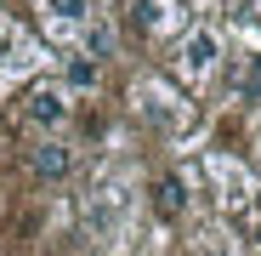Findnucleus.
<instances>
[{
    "instance_id": "obj_1",
    "label": "nucleus",
    "mask_w": 261,
    "mask_h": 256,
    "mask_svg": "<svg viewBox=\"0 0 261 256\" xmlns=\"http://www.w3.org/2000/svg\"><path fill=\"white\" fill-rule=\"evenodd\" d=\"M23 114H29V125H40V131H57V125L68 120V91L63 85H29Z\"/></svg>"
},
{
    "instance_id": "obj_2",
    "label": "nucleus",
    "mask_w": 261,
    "mask_h": 256,
    "mask_svg": "<svg viewBox=\"0 0 261 256\" xmlns=\"http://www.w3.org/2000/svg\"><path fill=\"white\" fill-rule=\"evenodd\" d=\"M68 171H74V148H68V143L46 137V143H34V148H29V177H34V182H46V188H51V182L68 177Z\"/></svg>"
},
{
    "instance_id": "obj_3",
    "label": "nucleus",
    "mask_w": 261,
    "mask_h": 256,
    "mask_svg": "<svg viewBox=\"0 0 261 256\" xmlns=\"http://www.w3.org/2000/svg\"><path fill=\"white\" fill-rule=\"evenodd\" d=\"M216 63H222V34L193 29V34L182 40V74H188V80H210Z\"/></svg>"
},
{
    "instance_id": "obj_4",
    "label": "nucleus",
    "mask_w": 261,
    "mask_h": 256,
    "mask_svg": "<svg viewBox=\"0 0 261 256\" xmlns=\"http://www.w3.org/2000/svg\"><path fill=\"white\" fill-rule=\"evenodd\" d=\"M153 211H159V217H170V222L188 211V182L176 177V171H165V177L153 182Z\"/></svg>"
},
{
    "instance_id": "obj_5",
    "label": "nucleus",
    "mask_w": 261,
    "mask_h": 256,
    "mask_svg": "<svg viewBox=\"0 0 261 256\" xmlns=\"http://www.w3.org/2000/svg\"><path fill=\"white\" fill-rule=\"evenodd\" d=\"M130 6H137V23L148 34H170L176 29V0H130Z\"/></svg>"
},
{
    "instance_id": "obj_6",
    "label": "nucleus",
    "mask_w": 261,
    "mask_h": 256,
    "mask_svg": "<svg viewBox=\"0 0 261 256\" xmlns=\"http://www.w3.org/2000/svg\"><path fill=\"white\" fill-rule=\"evenodd\" d=\"M40 6H46V17L63 23V29H85V17H91V0H40Z\"/></svg>"
},
{
    "instance_id": "obj_7",
    "label": "nucleus",
    "mask_w": 261,
    "mask_h": 256,
    "mask_svg": "<svg viewBox=\"0 0 261 256\" xmlns=\"http://www.w3.org/2000/svg\"><path fill=\"white\" fill-rule=\"evenodd\" d=\"M85 52H91V57H108V52H114V34H108V29H85Z\"/></svg>"
},
{
    "instance_id": "obj_8",
    "label": "nucleus",
    "mask_w": 261,
    "mask_h": 256,
    "mask_svg": "<svg viewBox=\"0 0 261 256\" xmlns=\"http://www.w3.org/2000/svg\"><path fill=\"white\" fill-rule=\"evenodd\" d=\"M233 6H239V12H233L239 23H261V0H233Z\"/></svg>"
},
{
    "instance_id": "obj_9",
    "label": "nucleus",
    "mask_w": 261,
    "mask_h": 256,
    "mask_svg": "<svg viewBox=\"0 0 261 256\" xmlns=\"http://www.w3.org/2000/svg\"><path fill=\"white\" fill-rule=\"evenodd\" d=\"M68 80H74V85H91V80H97V68H91V63H74V68H68Z\"/></svg>"
},
{
    "instance_id": "obj_10",
    "label": "nucleus",
    "mask_w": 261,
    "mask_h": 256,
    "mask_svg": "<svg viewBox=\"0 0 261 256\" xmlns=\"http://www.w3.org/2000/svg\"><path fill=\"white\" fill-rule=\"evenodd\" d=\"M250 245L261 250V211H255V217H250Z\"/></svg>"
},
{
    "instance_id": "obj_11",
    "label": "nucleus",
    "mask_w": 261,
    "mask_h": 256,
    "mask_svg": "<svg viewBox=\"0 0 261 256\" xmlns=\"http://www.w3.org/2000/svg\"><path fill=\"white\" fill-rule=\"evenodd\" d=\"M255 171H261V125H255Z\"/></svg>"
}]
</instances>
